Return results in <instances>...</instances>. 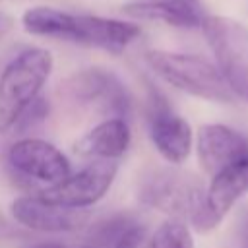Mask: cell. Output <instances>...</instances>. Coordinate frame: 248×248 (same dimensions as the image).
Here are the masks:
<instances>
[{"label":"cell","instance_id":"1","mask_svg":"<svg viewBox=\"0 0 248 248\" xmlns=\"http://www.w3.org/2000/svg\"><path fill=\"white\" fill-rule=\"evenodd\" d=\"M140 200L170 215V219L188 221L198 232H207L221 223L207 205L205 188L200 178L184 170H151L140 184Z\"/></svg>","mask_w":248,"mask_h":248},{"label":"cell","instance_id":"2","mask_svg":"<svg viewBox=\"0 0 248 248\" xmlns=\"http://www.w3.org/2000/svg\"><path fill=\"white\" fill-rule=\"evenodd\" d=\"M52 66V54L33 46L19 52L4 68L0 76V132L14 128L25 108L39 99Z\"/></svg>","mask_w":248,"mask_h":248},{"label":"cell","instance_id":"3","mask_svg":"<svg viewBox=\"0 0 248 248\" xmlns=\"http://www.w3.org/2000/svg\"><path fill=\"white\" fill-rule=\"evenodd\" d=\"M145 62L161 79L192 97L213 103H232L236 99L217 66L198 54L149 50Z\"/></svg>","mask_w":248,"mask_h":248},{"label":"cell","instance_id":"4","mask_svg":"<svg viewBox=\"0 0 248 248\" xmlns=\"http://www.w3.org/2000/svg\"><path fill=\"white\" fill-rule=\"evenodd\" d=\"M217 70L236 97L248 95V27L229 16H207L202 23Z\"/></svg>","mask_w":248,"mask_h":248},{"label":"cell","instance_id":"5","mask_svg":"<svg viewBox=\"0 0 248 248\" xmlns=\"http://www.w3.org/2000/svg\"><path fill=\"white\" fill-rule=\"evenodd\" d=\"M64 93L78 105L97 108L112 118H126L132 110V97L120 78L105 68H85L70 76Z\"/></svg>","mask_w":248,"mask_h":248},{"label":"cell","instance_id":"6","mask_svg":"<svg viewBox=\"0 0 248 248\" xmlns=\"http://www.w3.org/2000/svg\"><path fill=\"white\" fill-rule=\"evenodd\" d=\"M147 126L149 138L165 161L170 165H180L188 159L192 151V128L170 108L165 95L153 85H149Z\"/></svg>","mask_w":248,"mask_h":248},{"label":"cell","instance_id":"7","mask_svg":"<svg viewBox=\"0 0 248 248\" xmlns=\"http://www.w3.org/2000/svg\"><path fill=\"white\" fill-rule=\"evenodd\" d=\"M116 163L112 161H95L70 174L66 180L54 186H46L39 192V196L50 203L70 207V209H83L97 203L112 186L116 176Z\"/></svg>","mask_w":248,"mask_h":248},{"label":"cell","instance_id":"8","mask_svg":"<svg viewBox=\"0 0 248 248\" xmlns=\"http://www.w3.org/2000/svg\"><path fill=\"white\" fill-rule=\"evenodd\" d=\"M8 163L16 172L45 182L46 186L60 184L72 174L66 155L39 138H23L12 143L8 149Z\"/></svg>","mask_w":248,"mask_h":248},{"label":"cell","instance_id":"9","mask_svg":"<svg viewBox=\"0 0 248 248\" xmlns=\"http://www.w3.org/2000/svg\"><path fill=\"white\" fill-rule=\"evenodd\" d=\"M138 37H140V27L136 23L101 17V16L70 14L66 41L79 43L85 46H95L112 54H120Z\"/></svg>","mask_w":248,"mask_h":248},{"label":"cell","instance_id":"10","mask_svg":"<svg viewBox=\"0 0 248 248\" xmlns=\"http://www.w3.org/2000/svg\"><path fill=\"white\" fill-rule=\"evenodd\" d=\"M202 169L215 176L223 169L248 157V138L225 124H203L196 140Z\"/></svg>","mask_w":248,"mask_h":248},{"label":"cell","instance_id":"11","mask_svg":"<svg viewBox=\"0 0 248 248\" xmlns=\"http://www.w3.org/2000/svg\"><path fill=\"white\" fill-rule=\"evenodd\" d=\"M12 217L39 232H70L79 229L87 221L85 209H70L43 200L41 196H21L10 205Z\"/></svg>","mask_w":248,"mask_h":248},{"label":"cell","instance_id":"12","mask_svg":"<svg viewBox=\"0 0 248 248\" xmlns=\"http://www.w3.org/2000/svg\"><path fill=\"white\" fill-rule=\"evenodd\" d=\"M122 12L134 19L163 21L180 29H202L207 17L202 0H126Z\"/></svg>","mask_w":248,"mask_h":248},{"label":"cell","instance_id":"13","mask_svg":"<svg viewBox=\"0 0 248 248\" xmlns=\"http://www.w3.org/2000/svg\"><path fill=\"white\" fill-rule=\"evenodd\" d=\"M130 140L132 134L124 118H107L83 134L76 141L74 151L85 159L112 161L126 153Z\"/></svg>","mask_w":248,"mask_h":248},{"label":"cell","instance_id":"14","mask_svg":"<svg viewBox=\"0 0 248 248\" xmlns=\"http://www.w3.org/2000/svg\"><path fill=\"white\" fill-rule=\"evenodd\" d=\"M244 194H248V157L211 176L209 188L205 190L207 205L219 221Z\"/></svg>","mask_w":248,"mask_h":248},{"label":"cell","instance_id":"15","mask_svg":"<svg viewBox=\"0 0 248 248\" xmlns=\"http://www.w3.org/2000/svg\"><path fill=\"white\" fill-rule=\"evenodd\" d=\"M136 223L138 221L128 213H114L107 219H101L89 227L83 248H116L126 231L132 229Z\"/></svg>","mask_w":248,"mask_h":248},{"label":"cell","instance_id":"16","mask_svg":"<svg viewBox=\"0 0 248 248\" xmlns=\"http://www.w3.org/2000/svg\"><path fill=\"white\" fill-rule=\"evenodd\" d=\"M149 248H194L192 232L180 219H169L149 238Z\"/></svg>","mask_w":248,"mask_h":248},{"label":"cell","instance_id":"17","mask_svg":"<svg viewBox=\"0 0 248 248\" xmlns=\"http://www.w3.org/2000/svg\"><path fill=\"white\" fill-rule=\"evenodd\" d=\"M46 112H48V107H46L45 99L39 97L35 103H31V105L25 108V112L19 116V120L16 122L14 128H17V130H29V128H35L37 124H41V122L46 118Z\"/></svg>","mask_w":248,"mask_h":248},{"label":"cell","instance_id":"18","mask_svg":"<svg viewBox=\"0 0 248 248\" xmlns=\"http://www.w3.org/2000/svg\"><path fill=\"white\" fill-rule=\"evenodd\" d=\"M149 234L147 229L140 223H136L132 229L126 231V234L120 238L116 248H149Z\"/></svg>","mask_w":248,"mask_h":248},{"label":"cell","instance_id":"19","mask_svg":"<svg viewBox=\"0 0 248 248\" xmlns=\"http://www.w3.org/2000/svg\"><path fill=\"white\" fill-rule=\"evenodd\" d=\"M231 248H248V211L238 217V223L231 236Z\"/></svg>","mask_w":248,"mask_h":248},{"label":"cell","instance_id":"20","mask_svg":"<svg viewBox=\"0 0 248 248\" xmlns=\"http://www.w3.org/2000/svg\"><path fill=\"white\" fill-rule=\"evenodd\" d=\"M27 248H68V246L62 242H37V244H31Z\"/></svg>","mask_w":248,"mask_h":248},{"label":"cell","instance_id":"21","mask_svg":"<svg viewBox=\"0 0 248 248\" xmlns=\"http://www.w3.org/2000/svg\"><path fill=\"white\" fill-rule=\"evenodd\" d=\"M246 99H248V95H246Z\"/></svg>","mask_w":248,"mask_h":248}]
</instances>
